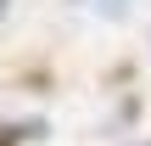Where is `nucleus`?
Returning a JSON list of instances; mask_svg holds the SVG:
<instances>
[{"instance_id": "1", "label": "nucleus", "mask_w": 151, "mask_h": 146, "mask_svg": "<svg viewBox=\"0 0 151 146\" xmlns=\"http://www.w3.org/2000/svg\"><path fill=\"white\" fill-rule=\"evenodd\" d=\"M22 141V129H17V124H0V146H17Z\"/></svg>"}, {"instance_id": "2", "label": "nucleus", "mask_w": 151, "mask_h": 146, "mask_svg": "<svg viewBox=\"0 0 151 146\" xmlns=\"http://www.w3.org/2000/svg\"><path fill=\"white\" fill-rule=\"evenodd\" d=\"M0 11H6V0H0Z\"/></svg>"}]
</instances>
